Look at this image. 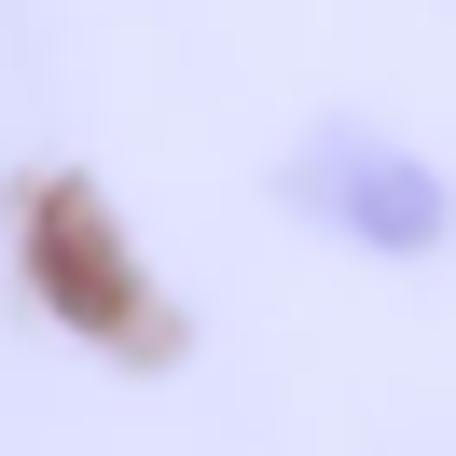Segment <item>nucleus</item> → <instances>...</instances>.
Instances as JSON below:
<instances>
[{
	"label": "nucleus",
	"instance_id": "obj_1",
	"mask_svg": "<svg viewBox=\"0 0 456 456\" xmlns=\"http://www.w3.org/2000/svg\"><path fill=\"white\" fill-rule=\"evenodd\" d=\"M305 208L332 235H360V249H428V235H443V180H428L415 152L360 139V125H332V139L305 152Z\"/></svg>",
	"mask_w": 456,
	"mask_h": 456
}]
</instances>
